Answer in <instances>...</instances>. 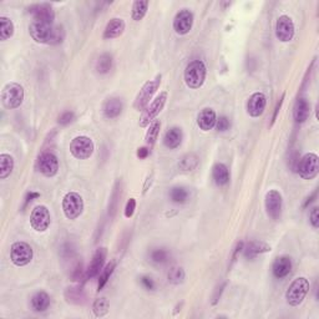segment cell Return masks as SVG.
Wrapping results in <instances>:
<instances>
[{"label": "cell", "instance_id": "cell-1", "mask_svg": "<svg viewBox=\"0 0 319 319\" xmlns=\"http://www.w3.org/2000/svg\"><path fill=\"white\" fill-rule=\"evenodd\" d=\"M29 34L34 41L39 44L57 45L61 44L65 39L64 28L47 23L33 22L29 27Z\"/></svg>", "mask_w": 319, "mask_h": 319}, {"label": "cell", "instance_id": "cell-2", "mask_svg": "<svg viewBox=\"0 0 319 319\" xmlns=\"http://www.w3.org/2000/svg\"><path fill=\"white\" fill-rule=\"evenodd\" d=\"M207 69L205 62L201 60H194L186 66L183 79L189 89H200L205 84Z\"/></svg>", "mask_w": 319, "mask_h": 319}, {"label": "cell", "instance_id": "cell-3", "mask_svg": "<svg viewBox=\"0 0 319 319\" xmlns=\"http://www.w3.org/2000/svg\"><path fill=\"white\" fill-rule=\"evenodd\" d=\"M309 281L306 277H298L292 282L286 292L287 303L292 307L300 306L309 292Z\"/></svg>", "mask_w": 319, "mask_h": 319}, {"label": "cell", "instance_id": "cell-4", "mask_svg": "<svg viewBox=\"0 0 319 319\" xmlns=\"http://www.w3.org/2000/svg\"><path fill=\"white\" fill-rule=\"evenodd\" d=\"M24 89L18 82H9L3 88L2 102L5 109H18L24 101Z\"/></svg>", "mask_w": 319, "mask_h": 319}, {"label": "cell", "instance_id": "cell-5", "mask_svg": "<svg viewBox=\"0 0 319 319\" xmlns=\"http://www.w3.org/2000/svg\"><path fill=\"white\" fill-rule=\"evenodd\" d=\"M62 211L68 220H76L84 212V200L76 192H69L62 198Z\"/></svg>", "mask_w": 319, "mask_h": 319}, {"label": "cell", "instance_id": "cell-6", "mask_svg": "<svg viewBox=\"0 0 319 319\" xmlns=\"http://www.w3.org/2000/svg\"><path fill=\"white\" fill-rule=\"evenodd\" d=\"M297 171L303 180H313L319 172V159L315 154L304 155L297 163Z\"/></svg>", "mask_w": 319, "mask_h": 319}, {"label": "cell", "instance_id": "cell-7", "mask_svg": "<svg viewBox=\"0 0 319 319\" xmlns=\"http://www.w3.org/2000/svg\"><path fill=\"white\" fill-rule=\"evenodd\" d=\"M166 101H167V93L163 91V93H161L159 96L151 102V105L148 106V108H146L145 110H143L140 119L141 127H147V126H150V123L152 121H155L157 115H159L161 111H162V109L165 108Z\"/></svg>", "mask_w": 319, "mask_h": 319}, {"label": "cell", "instance_id": "cell-8", "mask_svg": "<svg viewBox=\"0 0 319 319\" xmlns=\"http://www.w3.org/2000/svg\"><path fill=\"white\" fill-rule=\"evenodd\" d=\"M161 84V75H159L155 80H151V81H147L145 85L141 88L140 93L137 94L136 99H135L134 102V108L135 110L137 111H143V109L147 106V103L150 102V100L152 99L155 94H156L157 89L160 88Z\"/></svg>", "mask_w": 319, "mask_h": 319}, {"label": "cell", "instance_id": "cell-9", "mask_svg": "<svg viewBox=\"0 0 319 319\" xmlns=\"http://www.w3.org/2000/svg\"><path fill=\"white\" fill-rule=\"evenodd\" d=\"M33 248L27 242H15L10 248V260L16 267H24L33 260Z\"/></svg>", "mask_w": 319, "mask_h": 319}, {"label": "cell", "instance_id": "cell-10", "mask_svg": "<svg viewBox=\"0 0 319 319\" xmlns=\"http://www.w3.org/2000/svg\"><path fill=\"white\" fill-rule=\"evenodd\" d=\"M94 142L88 136H77L71 141L70 152L77 160H86L94 154Z\"/></svg>", "mask_w": 319, "mask_h": 319}, {"label": "cell", "instance_id": "cell-11", "mask_svg": "<svg viewBox=\"0 0 319 319\" xmlns=\"http://www.w3.org/2000/svg\"><path fill=\"white\" fill-rule=\"evenodd\" d=\"M51 216L50 211L45 206H36L31 211L30 225L36 232H45L50 227Z\"/></svg>", "mask_w": 319, "mask_h": 319}, {"label": "cell", "instance_id": "cell-12", "mask_svg": "<svg viewBox=\"0 0 319 319\" xmlns=\"http://www.w3.org/2000/svg\"><path fill=\"white\" fill-rule=\"evenodd\" d=\"M264 205H266L267 215L272 220H280L282 215V206H283L281 192H278L277 189H271V191L267 192L266 198H264Z\"/></svg>", "mask_w": 319, "mask_h": 319}, {"label": "cell", "instance_id": "cell-13", "mask_svg": "<svg viewBox=\"0 0 319 319\" xmlns=\"http://www.w3.org/2000/svg\"><path fill=\"white\" fill-rule=\"evenodd\" d=\"M38 169L47 177H54L59 171V160L53 152H42L38 159Z\"/></svg>", "mask_w": 319, "mask_h": 319}, {"label": "cell", "instance_id": "cell-14", "mask_svg": "<svg viewBox=\"0 0 319 319\" xmlns=\"http://www.w3.org/2000/svg\"><path fill=\"white\" fill-rule=\"evenodd\" d=\"M295 33L293 20L287 15H282L275 23V36L282 42H289Z\"/></svg>", "mask_w": 319, "mask_h": 319}, {"label": "cell", "instance_id": "cell-15", "mask_svg": "<svg viewBox=\"0 0 319 319\" xmlns=\"http://www.w3.org/2000/svg\"><path fill=\"white\" fill-rule=\"evenodd\" d=\"M29 14H31L34 18V22L39 23H47V24H53L54 19H55V13L51 5L45 4H34L28 8Z\"/></svg>", "mask_w": 319, "mask_h": 319}, {"label": "cell", "instance_id": "cell-16", "mask_svg": "<svg viewBox=\"0 0 319 319\" xmlns=\"http://www.w3.org/2000/svg\"><path fill=\"white\" fill-rule=\"evenodd\" d=\"M194 25V14L191 10L182 9L176 14L174 19V30L179 35H186Z\"/></svg>", "mask_w": 319, "mask_h": 319}, {"label": "cell", "instance_id": "cell-17", "mask_svg": "<svg viewBox=\"0 0 319 319\" xmlns=\"http://www.w3.org/2000/svg\"><path fill=\"white\" fill-rule=\"evenodd\" d=\"M267 97L262 93H254L247 102V113L252 117L262 116L266 110Z\"/></svg>", "mask_w": 319, "mask_h": 319}, {"label": "cell", "instance_id": "cell-18", "mask_svg": "<svg viewBox=\"0 0 319 319\" xmlns=\"http://www.w3.org/2000/svg\"><path fill=\"white\" fill-rule=\"evenodd\" d=\"M106 256H108V251H106L105 247H100V248L96 249L93 261H91L90 266L88 268V272H86V278L88 280H91V278L96 277L99 274L100 271L102 269L103 264H105Z\"/></svg>", "mask_w": 319, "mask_h": 319}, {"label": "cell", "instance_id": "cell-19", "mask_svg": "<svg viewBox=\"0 0 319 319\" xmlns=\"http://www.w3.org/2000/svg\"><path fill=\"white\" fill-rule=\"evenodd\" d=\"M217 121V115L212 109H203L197 116V125L201 130L209 131L215 127Z\"/></svg>", "mask_w": 319, "mask_h": 319}, {"label": "cell", "instance_id": "cell-20", "mask_svg": "<svg viewBox=\"0 0 319 319\" xmlns=\"http://www.w3.org/2000/svg\"><path fill=\"white\" fill-rule=\"evenodd\" d=\"M292 269V260L287 256H283V257H278L277 260L274 261L272 267L273 274H274L275 278L278 280H282V278L287 277L289 274Z\"/></svg>", "mask_w": 319, "mask_h": 319}, {"label": "cell", "instance_id": "cell-21", "mask_svg": "<svg viewBox=\"0 0 319 319\" xmlns=\"http://www.w3.org/2000/svg\"><path fill=\"white\" fill-rule=\"evenodd\" d=\"M125 22L120 18H113L106 25L105 30H103V39H115L122 35L125 31Z\"/></svg>", "mask_w": 319, "mask_h": 319}, {"label": "cell", "instance_id": "cell-22", "mask_svg": "<svg viewBox=\"0 0 319 319\" xmlns=\"http://www.w3.org/2000/svg\"><path fill=\"white\" fill-rule=\"evenodd\" d=\"M310 113V105L308 100L301 97L297 100L294 105V110H293V117H294L295 122L297 123H303L308 119Z\"/></svg>", "mask_w": 319, "mask_h": 319}, {"label": "cell", "instance_id": "cell-23", "mask_svg": "<svg viewBox=\"0 0 319 319\" xmlns=\"http://www.w3.org/2000/svg\"><path fill=\"white\" fill-rule=\"evenodd\" d=\"M122 101L117 97L108 99L102 106V113L108 119H115L122 113Z\"/></svg>", "mask_w": 319, "mask_h": 319}, {"label": "cell", "instance_id": "cell-24", "mask_svg": "<svg viewBox=\"0 0 319 319\" xmlns=\"http://www.w3.org/2000/svg\"><path fill=\"white\" fill-rule=\"evenodd\" d=\"M182 142V130L180 127H172L163 136V145L167 148H177Z\"/></svg>", "mask_w": 319, "mask_h": 319}, {"label": "cell", "instance_id": "cell-25", "mask_svg": "<svg viewBox=\"0 0 319 319\" xmlns=\"http://www.w3.org/2000/svg\"><path fill=\"white\" fill-rule=\"evenodd\" d=\"M212 177L217 186H225L229 182V171L223 163H216L212 167Z\"/></svg>", "mask_w": 319, "mask_h": 319}, {"label": "cell", "instance_id": "cell-26", "mask_svg": "<svg viewBox=\"0 0 319 319\" xmlns=\"http://www.w3.org/2000/svg\"><path fill=\"white\" fill-rule=\"evenodd\" d=\"M268 251H271V248H269L266 243L257 242V241H252V242H249L243 248L244 256H246V258H249V260H253V258L257 257L258 254Z\"/></svg>", "mask_w": 319, "mask_h": 319}, {"label": "cell", "instance_id": "cell-27", "mask_svg": "<svg viewBox=\"0 0 319 319\" xmlns=\"http://www.w3.org/2000/svg\"><path fill=\"white\" fill-rule=\"evenodd\" d=\"M50 306V297L47 292L40 291L31 298V307L35 312H45Z\"/></svg>", "mask_w": 319, "mask_h": 319}, {"label": "cell", "instance_id": "cell-28", "mask_svg": "<svg viewBox=\"0 0 319 319\" xmlns=\"http://www.w3.org/2000/svg\"><path fill=\"white\" fill-rule=\"evenodd\" d=\"M14 169V159L8 154L0 155V179L5 180L9 177Z\"/></svg>", "mask_w": 319, "mask_h": 319}, {"label": "cell", "instance_id": "cell-29", "mask_svg": "<svg viewBox=\"0 0 319 319\" xmlns=\"http://www.w3.org/2000/svg\"><path fill=\"white\" fill-rule=\"evenodd\" d=\"M148 5L150 3L147 0H137L132 4V10H131V18L135 22H140L143 19V16L146 15L148 9Z\"/></svg>", "mask_w": 319, "mask_h": 319}, {"label": "cell", "instance_id": "cell-30", "mask_svg": "<svg viewBox=\"0 0 319 319\" xmlns=\"http://www.w3.org/2000/svg\"><path fill=\"white\" fill-rule=\"evenodd\" d=\"M14 24L13 22L7 16H2L0 18V40L5 41V40L10 39L14 35Z\"/></svg>", "mask_w": 319, "mask_h": 319}, {"label": "cell", "instance_id": "cell-31", "mask_svg": "<svg viewBox=\"0 0 319 319\" xmlns=\"http://www.w3.org/2000/svg\"><path fill=\"white\" fill-rule=\"evenodd\" d=\"M198 165V157L197 155L195 154H187L180 160L179 162V167L182 169V171H192L197 167Z\"/></svg>", "mask_w": 319, "mask_h": 319}, {"label": "cell", "instance_id": "cell-32", "mask_svg": "<svg viewBox=\"0 0 319 319\" xmlns=\"http://www.w3.org/2000/svg\"><path fill=\"white\" fill-rule=\"evenodd\" d=\"M113 68V56L110 54H102L97 59L96 70L99 74H108Z\"/></svg>", "mask_w": 319, "mask_h": 319}, {"label": "cell", "instance_id": "cell-33", "mask_svg": "<svg viewBox=\"0 0 319 319\" xmlns=\"http://www.w3.org/2000/svg\"><path fill=\"white\" fill-rule=\"evenodd\" d=\"M160 129H161V122L159 121V120H155V121H152L150 123V127H148V130L147 132H146V136H145L146 142H147L150 146H152L155 142H156L157 136H159V134H160Z\"/></svg>", "mask_w": 319, "mask_h": 319}, {"label": "cell", "instance_id": "cell-34", "mask_svg": "<svg viewBox=\"0 0 319 319\" xmlns=\"http://www.w3.org/2000/svg\"><path fill=\"white\" fill-rule=\"evenodd\" d=\"M109 309H110V303L106 298H97L96 301L94 302L93 310L96 317H103L109 313Z\"/></svg>", "mask_w": 319, "mask_h": 319}, {"label": "cell", "instance_id": "cell-35", "mask_svg": "<svg viewBox=\"0 0 319 319\" xmlns=\"http://www.w3.org/2000/svg\"><path fill=\"white\" fill-rule=\"evenodd\" d=\"M169 198L175 203H185L188 198L187 189L183 187H174L169 191Z\"/></svg>", "mask_w": 319, "mask_h": 319}, {"label": "cell", "instance_id": "cell-36", "mask_svg": "<svg viewBox=\"0 0 319 319\" xmlns=\"http://www.w3.org/2000/svg\"><path fill=\"white\" fill-rule=\"evenodd\" d=\"M114 269H115V262H110L105 267V269H103L101 274H100L99 282H97V291H101L103 287L106 286L108 281L110 280L111 274H113Z\"/></svg>", "mask_w": 319, "mask_h": 319}, {"label": "cell", "instance_id": "cell-37", "mask_svg": "<svg viewBox=\"0 0 319 319\" xmlns=\"http://www.w3.org/2000/svg\"><path fill=\"white\" fill-rule=\"evenodd\" d=\"M185 271L181 267H172L168 272V281L172 284H180L185 281Z\"/></svg>", "mask_w": 319, "mask_h": 319}, {"label": "cell", "instance_id": "cell-38", "mask_svg": "<svg viewBox=\"0 0 319 319\" xmlns=\"http://www.w3.org/2000/svg\"><path fill=\"white\" fill-rule=\"evenodd\" d=\"M151 260L155 263H165L168 260V252L163 248L154 249L151 252Z\"/></svg>", "mask_w": 319, "mask_h": 319}, {"label": "cell", "instance_id": "cell-39", "mask_svg": "<svg viewBox=\"0 0 319 319\" xmlns=\"http://www.w3.org/2000/svg\"><path fill=\"white\" fill-rule=\"evenodd\" d=\"M66 297L69 298V302H73V303H80L81 300H84L82 291L79 288H69L66 291Z\"/></svg>", "mask_w": 319, "mask_h": 319}, {"label": "cell", "instance_id": "cell-40", "mask_svg": "<svg viewBox=\"0 0 319 319\" xmlns=\"http://www.w3.org/2000/svg\"><path fill=\"white\" fill-rule=\"evenodd\" d=\"M216 129L218 131L221 132H225L229 129V126H231V122H229V120L227 119L226 116H221L220 119H217L216 121Z\"/></svg>", "mask_w": 319, "mask_h": 319}, {"label": "cell", "instance_id": "cell-41", "mask_svg": "<svg viewBox=\"0 0 319 319\" xmlns=\"http://www.w3.org/2000/svg\"><path fill=\"white\" fill-rule=\"evenodd\" d=\"M135 209H136V200L135 198H130L126 203L125 207V217L126 218H131L134 216L135 214Z\"/></svg>", "mask_w": 319, "mask_h": 319}, {"label": "cell", "instance_id": "cell-42", "mask_svg": "<svg viewBox=\"0 0 319 319\" xmlns=\"http://www.w3.org/2000/svg\"><path fill=\"white\" fill-rule=\"evenodd\" d=\"M309 221L314 228H318L319 227V209H318V207H313L312 208V211H310V214H309Z\"/></svg>", "mask_w": 319, "mask_h": 319}, {"label": "cell", "instance_id": "cell-43", "mask_svg": "<svg viewBox=\"0 0 319 319\" xmlns=\"http://www.w3.org/2000/svg\"><path fill=\"white\" fill-rule=\"evenodd\" d=\"M73 120H74V113L66 111V113H64L59 117V123L60 125H68V123H70Z\"/></svg>", "mask_w": 319, "mask_h": 319}, {"label": "cell", "instance_id": "cell-44", "mask_svg": "<svg viewBox=\"0 0 319 319\" xmlns=\"http://www.w3.org/2000/svg\"><path fill=\"white\" fill-rule=\"evenodd\" d=\"M141 283H142V286L145 287V289H147V291H152V289L155 288V283L154 281H152V278L146 277V275L141 278Z\"/></svg>", "mask_w": 319, "mask_h": 319}, {"label": "cell", "instance_id": "cell-45", "mask_svg": "<svg viewBox=\"0 0 319 319\" xmlns=\"http://www.w3.org/2000/svg\"><path fill=\"white\" fill-rule=\"evenodd\" d=\"M283 99H284V94L282 95V97H281V100H280V102L277 103V106H275V109H274V114H273V117H272V123L271 125H273V123L275 122V120H277V116H278V113H280V110H281V106H282V103H283Z\"/></svg>", "mask_w": 319, "mask_h": 319}, {"label": "cell", "instance_id": "cell-46", "mask_svg": "<svg viewBox=\"0 0 319 319\" xmlns=\"http://www.w3.org/2000/svg\"><path fill=\"white\" fill-rule=\"evenodd\" d=\"M148 155H150V148L140 147L139 150H137V157H139V159H142V160L146 159Z\"/></svg>", "mask_w": 319, "mask_h": 319}, {"label": "cell", "instance_id": "cell-47", "mask_svg": "<svg viewBox=\"0 0 319 319\" xmlns=\"http://www.w3.org/2000/svg\"><path fill=\"white\" fill-rule=\"evenodd\" d=\"M39 196H40V194H38V192H30V194H28L27 201H25V206H27L29 202H31L34 198H38Z\"/></svg>", "mask_w": 319, "mask_h": 319}, {"label": "cell", "instance_id": "cell-48", "mask_svg": "<svg viewBox=\"0 0 319 319\" xmlns=\"http://www.w3.org/2000/svg\"><path fill=\"white\" fill-rule=\"evenodd\" d=\"M315 197H317V191H315L314 194H313L312 196H310V197L308 198V200L306 201V203H304V207H308V206L310 205V203H312L313 201H314V198H315Z\"/></svg>", "mask_w": 319, "mask_h": 319}]
</instances>
